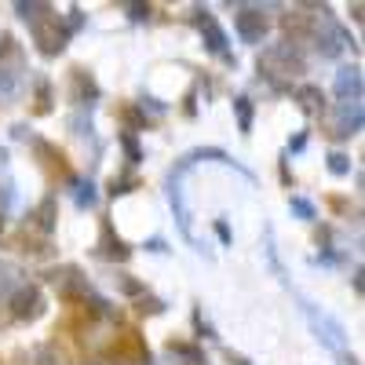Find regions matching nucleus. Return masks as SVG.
I'll list each match as a JSON object with an SVG mask.
<instances>
[{
  "mask_svg": "<svg viewBox=\"0 0 365 365\" xmlns=\"http://www.w3.org/2000/svg\"><path fill=\"white\" fill-rule=\"evenodd\" d=\"M139 311H150V314H161V311H165V303H161V299H143V307H139Z\"/></svg>",
  "mask_w": 365,
  "mask_h": 365,
  "instance_id": "nucleus-21",
  "label": "nucleus"
},
{
  "mask_svg": "<svg viewBox=\"0 0 365 365\" xmlns=\"http://www.w3.org/2000/svg\"><path fill=\"white\" fill-rule=\"evenodd\" d=\"M41 311H44V296H41L37 285H19V289L11 292V314H15L19 322L41 318Z\"/></svg>",
  "mask_w": 365,
  "mask_h": 365,
  "instance_id": "nucleus-3",
  "label": "nucleus"
},
{
  "mask_svg": "<svg viewBox=\"0 0 365 365\" xmlns=\"http://www.w3.org/2000/svg\"><path fill=\"white\" fill-rule=\"evenodd\" d=\"M234 26H237V37L245 44H259L267 34V15H263V8H241L234 15Z\"/></svg>",
  "mask_w": 365,
  "mask_h": 365,
  "instance_id": "nucleus-4",
  "label": "nucleus"
},
{
  "mask_svg": "<svg viewBox=\"0 0 365 365\" xmlns=\"http://www.w3.org/2000/svg\"><path fill=\"white\" fill-rule=\"evenodd\" d=\"M336 96H340V103H361V70L358 66H347L336 73Z\"/></svg>",
  "mask_w": 365,
  "mask_h": 365,
  "instance_id": "nucleus-7",
  "label": "nucleus"
},
{
  "mask_svg": "<svg viewBox=\"0 0 365 365\" xmlns=\"http://www.w3.org/2000/svg\"><path fill=\"white\" fill-rule=\"evenodd\" d=\"M120 143H125V154H128V161L135 165V161L143 158V154H139V143H135L132 135H120Z\"/></svg>",
  "mask_w": 365,
  "mask_h": 365,
  "instance_id": "nucleus-18",
  "label": "nucleus"
},
{
  "mask_svg": "<svg viewBox=\"0 0 365 365\" xmlns=\"http://www.w3.org/2000/svg\"><path fill=\"white\" fill-rule=\"evenodd\" d=\"M117 285H120V292H128V296H139V292H143V285H139V282H132L128 274H120V282H117Z\"/></svg>",
  "mask_w": 365,
  "mask_h": 365,
  "instance_id": "nucleus-19",
  "label": "nucleus"
},
{
  "mask_svg": "<svg viewBox=\"0 0 365 365\" xmlns=\"http://www.w3.org/2000/svg\"><path fill=\"white\" fill-rule=\"evenodd\" d=\"M296 99H299V106L307 110V113L325 110V96H322V88H314V84H303V88L296 91Z\"/></svg>",
  "mask_w": 365,
  "mask_h": 365,
  "instance_id": "nucleus-10",
  "label": "nucleus"
},
{
  "mask_svg": "<svg viewBox=\"0 0 365 365\" xmlns=\"http://www.w3.org/2000/svg\"><path fill=\"white\" fill-rule=\"evenodd\" d=\"M292 212H296L299 220H314V216H318V212H314V205H311L307 197H292Z\"/></svg>",
  "mask_w": 365,
  "mask_h": 365,
  "instance_id": "nucleus-16",
  "label": "nucleus"
},
{
  "mask_svg": "<svg viewBox=\"0 0 365 365\" xmlns=\"http://www.w3.org/2000/svg\"><path fill=\"white\" fill-rule=\"evenodd\" d=\"M361 128V103H340L336 113L329 117V135L336 139H347Z\"/></svg>",
  "mask_w": 365,
  "mask_h": 365,
  "instance_id": "nucleus-5",
  "label": "nucleus"
},
{
  "mask_svg": "<svg viewBox=\"0 0 365 365\" xmlns=\"http://www.w3.org/2000/svg\"><path fill=\"white\" fill-rule=\"evenodd\" d=\"M19 278H22V267L11 259H0V292H15L22 285Z\"/></svg>",
  "mask_w": 365,
  "mask_h": 365,
  "instance_id": "nucleus-12",
  "label": "nucleus"
},
{
  "mask_svg": "<svg viewBox=\"0 0 365 365\" xmlns=\"http://www.w3.org/2000/svg\"><path fill=\"white\" fill-rule=\"evenodd\" d=\"M322 26H325V34H318V51L325 55V58H332V55H340L347 44H351V37H347V29L344 26H336L332 19H322Z\"/></svg>",
  "mask_w": 365,
  "mask_h": 365,
  "instance_id": "nucleus-6",
  "label": "nucleus"
},
{
  "mask_svg": "<svg viewBox=\"0 0 365 365\" xmlns=\"http://www.w3.org/2000/svg\"><path fill=\"white\" fill-rule=\"evenodd\" d=\"M37 365H58V361H55V351H51V347H41V351H37Z\"/></svg>",
  "mask_w": 365,
  "mask_h": 365,
  "instance_id": "nucleus-20",
  "label": "nucleus"
},
{
  "mask_svg": "<svg viewBox=\"0 0 365 365\" xmlns=\"http://www.w3.org/2000/svg\"><path fill=\"white\" fill-rule=\"evenodd\" d=\"M234 110H237V125H241V132H252V103H249L245 96H237V99H234Z\"/></svg>",
  "mask_w": 365,
  "mask_h": 365,
  "instance_id": "nucleus-13",
  "label": "nucleus"
},
{
  "mask_svg": "<svg viewBox=\"0 0 365 365\" xmlns=\"http://www.w3.org/2000/svg\"><path fill=\"white\" fill-rule=\"evenodd\" d=\"M103 252H106L110 259H128V252H132L120 237H113V227H110V223L103 227Z\"/></svg>",
  "mask_w": 365,
  "mask_h": 365,
  "instance_id": "nucleus-11",
  "label": "nucleus"
},
{
  "mask_svg": "<svg viewBox=\"0 0 365 365\" xmlns=\"http://www.w3.org/2000/svg\"><path fill=\"white\" fill-rule=\"evenodd\" d=\"M128 11H132V19H146V15H150V8H146V4H132Z\"/></svg>",
  "mask_w": 365,
  "mask_h": 365,
  "instance_id": "nucleus-22",
  "label": "nucleus"
},
{
  "mask_svg": "<svg viewBox=\"0 0 365 365\" xmlns=\"http://www.w3.org/2000/svg\"><path fill=\"white\" fill-rule=\"evenodd\" d=\"M37 227H41V230H51V227H55V201H51V197L41 201V208H37Z\"/></svg>",
  "mask_w": 365,
  "mask_h": 365,
  "instance_id": "nucleus-14",
  "label": "nucleus"
},
{
  "mask_svg": "<svg viewBox=\"0 0 365 365\" xmlns=\"http://www.w3.org/2000/svg\"><path fill=\"white\" fill-rule=\"evenodd\" d=\"M329 172L332 175H347L351 172V158L347 154H329Z\"/></svg>",
  "mask_w": 365,
  "mask_h": 365,
  "instance_id": "nucleus-15",
  "label": "nucleus"
},
{
  "mask_svg": "<svg viewBox=\"0 0 365 365\" xmlns=\"http://www.w3.org/2000/svg\"><path fill=\"white\" fill-rule=\"evenodd\" d=\"M22 96V70L19 66H0V103H15Z\"/></svg>",
  "mask_w": 365,
  "mask_h": 365,
  "instance_id": "nucleus-8",
  "label": "nucleus"
},
{
  "mask_svg": "<svg viewBox=\"0 0 365 365\" xmlns=\"http://www.w3.org/2000/svg\"><path fill=\"white\" fill-rule=\"evenodd\" d=\"M77 205L84 208H91V205H96V187H91V182H77Z\"/></svg>",
  "mask_w": 365,
  "mask_h": 365,
  "instance_id": "nucleus-17",
  "label": "nucleus"
},
{
  "mask_svg": "<svg viewBox=\"0 0 365 365\" xmlns=\"http://www.w3.org/2000/svg\"><path fill=\"white\" fill-rule=\"evenodd\" d=\"M197 26H201V34L208 37V48L216 51V55H227V34L220 29V22L212 19L208 11H201V19H197Z\"/></svg>",
  "mask_w": 365,
  "mask_h": 365,
  "instance_id": "nucleus-9",
  "label": "nucleus"
},
{
  "mask_svg": "<svg viewBox=\"0 0 365 365\" xmlns=\"http://www.w3.org/2000/svg\"><path fill=\"white\" fill-rule=\"evenodd\" d=\"M29 26H34V41L41 44L44 55H58L66 48V29H63V22H58V15L44 11L37 22H29Z\"/></svg>",
  "mask_w": 365,
  "mask_h": 365,
  "instance_id": "nucleus-2",
  "label": "nucleus"
},
{
  "mask_svg": "<svg viewBox=\"0 0 365 365\" xmlns=\"http://www.w3.org/2000/svg\"><path fill=\"white\" fill-rule=\"evenodd\" d=\"M259 70L267 77H285V73H303V58L292 44H274L259 55Z\"/></svg>",
  "mask_w": 365,
  "mask_h": 365,
  "instance_id": "nucleus-1",
  "label": "nucleus"
},
{
  "mask_svg": "<svg viewBox=\"0 0 365 365\" xmlns=\"http://www.w3.org/2000/svg\"><path fill=\"white\" fill-rule=\"evenodd\" d=\"M4 44H11V41H8V37H0V51H4Z\"/></svg>",
  "mask_w": 365,
  "mask_h": 365,
  "instance_id": "nucleus-23",
  "label": "nucleus"
},
{
  "mask_svg": "<svg viewBox=\"0 0 365 365\" xmlns=\"http://www.w3.org/2000/svg\"><path fill=\"white\" fill-rule=\"evenodd\" d=\"M0 230H4V220H0Z\"/></svg>",
  "mask_w": 365,
  "mask_h": 365,
  "instance_id": "nucleus-24",
  "label": "nucleus"
}]
</instances>
